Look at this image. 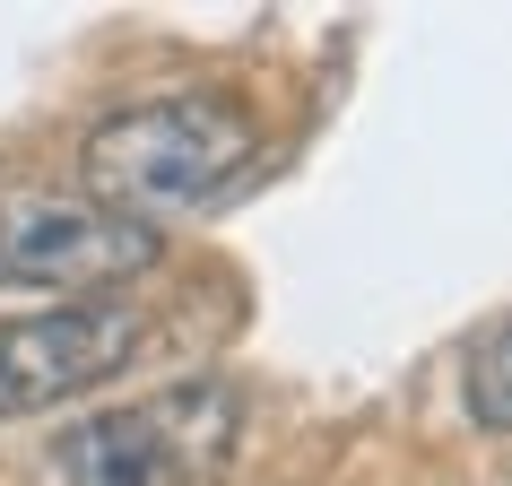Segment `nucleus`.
I'll use <instances>...</instances> for the list:
<instances>
[{
  "mask_svg": "<svg viewBox=\"0 0 512 486\" xmlns=\"http://www.w3.org/2000/svg\"><path fill=\"white\" fill-rule=\"evenodd\" d=\"M148 339V313L131 296H87L53 304L0 330V426L9 417H44L61 400H87L96 382H113Z\"/></svg>",
  "mask_w": 512,
  "mask_h": 486,
  "instance_id": "nucleus-4",
  "label": "nucleus"
},
{
  "mask_svg": "<svg viewBox=\"0 0 512 486\" xmlns=\"http://www.w3.org/2000/svg\"><path fill=\"white\" fill-rule=\"evenodd\" d=\"M235 374H183L165 391H139L122 408H96L53 443V486H217L243 443Z\"/></svg>",
  "mask_w": 512,
  "mask_h": 486,
  "instance_id": "nucleus-2",
  "label": "nucleus"
},
{
  "mask_svg": "<svg viewBox=\"0 0 512 486\" xmlns=\"http://www.w3.org/2000/svg\"><path fill=\"white\" fill-rule=\"evenodd\" d=\"M165 235L113 217L87 191L9 183L0 191V296H122L157 270Z\"/></svg>",
  "mask_w": 512,
  "mask_h": 486,
  "instance_id": "nucleus-3",
  "label": "nucleus"
},
{
  "mask_svg": "<svg viewBox=\"0 0 512 486\" xmlns=\"http://www.w3.org/2000/svg\"><path fill=\"white\" fill-rule=\"evenodd\" d=\"M504 486H512V478H504Z\"/></svg>",
  "mask_w": 512,
  "mask_h": 486,
  "instance_id": "nucleus-6",
  "label": "nucleus"
},
{
  "mask_svg": "<svg viewBox=\"0 0 512 486\" xmlns=\"http://www.w3.org/2000/svg\"><path fill=\"white\" fill-rule=\"evenodd\" d=\"M460 400H469V426H478V434H512V322L469 348V365H460Z\"/></svg>",
  "mask_w": 512,
  "mask_h": 486,
  "instance_id": "nucleus-5",
  "label": "nucleus"
},
{
  "mask_svg": "<svg viewBox=\"0 0 512 486\" xmlns=\"http://www.w3.org/2000/svg\"><path fill=\"white\" fill-rule=\"evenodd\" d=\"M261 157V122L226 87H165L139 105H113L105 122H87L79 174L87 200H105L113 217H131L157 235L165 217H191L226 200Z\"/></svg>",
  "mask_w": 512,
  "mask_h": 486,
  "instance_id": "nucleus-1",
  "label": "nucleus"
}]
</instances>
